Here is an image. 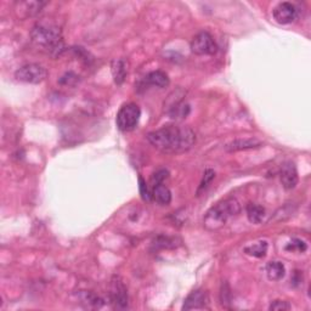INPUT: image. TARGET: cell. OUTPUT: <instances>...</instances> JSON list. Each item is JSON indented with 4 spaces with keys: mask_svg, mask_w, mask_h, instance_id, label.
Listing matches in <instances>:
<instances>
[{
    "mask_svg": "<svg viewBox=\"0 0 311 311\" xmlns=\"http://www.w3.org/2000/svg\"><path fill=\"white\" fill-rule=\"evenodd\" d=\"M152 146L165 153H181L189 151L196 144V134L184 125H165L147 135Z\"/></svg>",
    "mask_w": 311,
    "mask_h": 311,
    "instance_id": "obj_1",
    "label": "cell"
},
{
    "mask_svg": "<svg viewBox=\"0 0 311 311\" xmlns=\"http://www.w3.org/2000/svg\"><path fill=\"white\" fill-rule=\"evenodd\" d=\"M239 211H241L239 203L235 198H227L209 209L204 215L203 225L209 231L220 230L221 227L225 226L227 220L231 217H235V215L238 214Z\"/></svg>",
    "mask_w": 311,
    "mask_h": 311,
    "instance_id": "obj_2",
    "label": "cell"
},
{
    "mask_svg": "<svg viewBox=\"0 0 311 311\" xmlns=\"http://www.w3.org/2000/svg\"><path fill=\"white\" fill-rule=\"evenodd\" d=\"M30 38L37 45L43 46L51 52L60 54L63 50L62 33H61V29L54 24H36L30 32Z\"/></svg>",
    "mask_w": 311,
    "mask_h": 311,
    "instance_id": "obj_3",
    "label": "cell"
},
{
    "mask_svg": "<svg viewBox=\"0 0 311 311\" xmlns=\"http://www.w3.org/2000/svg\"><path fill=\"white\" fill-rule=\"evenodd\" d=\"M141 111L136 103H127L118 111L117 127L122 131H131L137 127L140 121Z\"/></svg>",
    "mask_w": 311,
    "mask_h": 311,
    "instance_id": "obj_4",
    "label": "cell"
},
{
    "mask_svg": "<svg viewBox=\"0 0 311 311\" xmlns=\"http://www.w3.org/2000/svg\"><path fill=\"white\" fill-rule=\"evenodd\" d=\"M46 76H48L46 70L41 64L37 63L24 64L15 72L17 81L29 83V84H39V83L44 82Z\"/></svg>",
    "mask_w": 311,
    "mask_h": 311,
    "instance_id": "obj_5",
    "label": "cell"
},
{
    "mask_svg": "<svg viewBox=\"0 0 311 311\" xmlns=\"http://www.w3.org/2000/svg\"><path fill=\"white\" fill-rule=\"evenodd\" d=\"M191 50L199 56H211L218 51V46L208 32H201L191 42Z\"/></svg>",
    "mask_w": 311,
    "mask_h": 311,
    "instance_id": "obj_6",
    "label": "cell"
},
{
    "mask_svg": "<svg viewBox=\"0 0 311 311\" xmlns=\"http://www.w3.org/2000/svg\"><path fill=\"white\" fill-rule=\"evenodd\" d=\"M111 300L117 309H127L129 298L128 291L119 277H113L111 283Z\"/></svg>",
    "mask_w": 311,
    "mask_h": 311,
    "instance_id": "obj_7",
    "label": "cell"
},
{
    "mask_svg": "<svg viewBox=\"0 0 311 311\" xmlns=\"http://www.w3.org/2000/svg\"><path fill=\"white\" fill-rule=\"evenodd\" d=\"M272 15L277 23L288 24L293 22L295 18L298 17V9L297 6L292 4V3L283 2L280 3V4L273 9Z\"/></svg>",
    "mask_w": 311,
    "mask_h": 311,
    "instance_id": "obj_8",
    "label": "cell"
},
{
    "mask_svg": "<svg viewBox=\"0 0 311 311\" xmlns=\"http://www.w3.org/2000/svg\"><path fill=\"white\" fill-rule=\"evenodd\" d=\"M209 298L207 292L202 291V289H197L193 291L192 293L187 295V298L184 301L183 309L189 310H198V309H205L208 307Z\"/></svg>",
    "mask_w": 311,
    "mask_h": 311,
    "instance_id": "obj_9",
    "label": "cell"
},
{
    "mask_svg": "<svg viewBox=\"0 0 311 311\" xmlns=\"http://www.w3.org/2000/svg\"><path fill=\"white\" fill-rule=\"evenodd\" d=\"M280 175H281V183L285 189L292 190L297 186L299 177H298L297 167L293 162L283 163Z\"/></svg>",
    "mask_w": 311,
    "mask_h": 311,
    "instance_id": "obj_10",
    "label": "cell"
},
{
    "mask_svg": "<svg viewBox=\"0 0 311 311\" xmlns=\"http://www.w3.org/2000/svg\"><path fill=\"white\" fill-rule=\"evenodd\" d=\"M45 3L43 2H20L16 4V10L17 15L21 18H27L36 16L37 14L42 11V9L44 8Z\"/></svg>",
    "mask_w": 311,
    "mask_h": 311,
    "instance_id": "obj_11",
    "label": "cell"
},
{
    "mask_svg": "<svg viewBox=\"0 0 311 311\" xmlns=\"http://www.w3.org/2000/svg\"><path fill=\"white\" fill-rule=\"evenodd\" d=\"M151 197L153 198V201L161 205H167L171 202L170 190L163 184L155 185V187H153L152 190V193H151Z\"/></svg>",
    "mask_w": 311,
    "mask_h": 311,
    "instance_id": "obj_12",
    "label": "cell"
},
{
    "mask_svg": "<svg viewBox=\"0 0 311 311\" xmlns=\"http://www.w3.org/2000/svg\"><path fill=\"white\" fill-rule=\"evenodd\" d=\"M261 143L260 141L255 140V139H237V140L232 141V143L227 144L225 146V149L230 152L233 151H242V150H249V149H255V147H260Z\"/></svg>",
    "mask_w": 311,
    "mask_h": 311,
    "instance_id": "obj_13",
    "label": "cell"
},
{
    "mask_svg": "<svg viewBox=\"0 0 311 311\" xmlns=\"http://www.w3.org/2000/svg\"><path fill=\"white\" fill-rule=\"evenodd\" d=\"M145 83L157 88H165L169 85V78L162 71H153L145 77Z\"/></svg>",
    "mask_w": 311,
    "mask_h": 311,
    "instance_id": "obj_14",
    "label": "cell"
},
{
    "mask_svg": "<svg viewBox=\"0 0 311 311\" xmlns=\"http://www.w3.org/2000/svg\"><path fill=\"white\" fill-rule=\"evenodd\" d=\"M265 208L261 207V205L254 204V203L247 205V217L252 224H261L265 219Z\"/></svg>",
    "mask_w": 311,
    "mask_h": 311,
    "instance_id": "obj_15",
    "label": "cell"
},
{
    "mask_svg": "<svg viewBox=\"0 0 311 311\" xmlns=\"http://www.w3.org/2000/svg\"><path fill=\"white\" fill-rule=\"evenodd\" d=\"M286 273L285 265L281 261H270L266 265V275L271 281H279Z\"/></svg>",
    "mask_w": 311,
    "mask_h": 311,
    "instance_id": "obj_16",
    "label": "cell"
},
{
    "mask_svg": "<svg viewBox=\"0 0 311 311\" xmlns=\"http://www.w3.org/2000/svg\"><path fill=\"white\" fill-rule=\"evenodd\" d=\"M112 75L117 84H122L127 77V62L123 58H117L112 62Z\"/></svg>",
    "mask_w": 311,
    "mask_h": 311,
    "instance_id": "obj_17",
    "label": "cell"
},
{
    "mask_svg": "<svg viewBox=\"0 0 311 311\" xmlns=\"http://www.w3.org/2000/svg\"><path fill=\"white\" fill-rule=\"evenodd\" d=\"M181 245V239L178 237H169V236H159L157 237L153 242V246L156 248L162 249H173Z\"/></svg>",
    "mask_w": 311,
    "mask_h": 311,
    "instance_id": "obj_18",
    "label": "cell"
},
{
    "mask_svg": "<svg viewBox=\"0 0 311 311\" xmlns=\"http://www.w3.org/2000/svg\"><path fill=\"white\" fill-rule=\"evenodd\" d=\"M245 253L255 258H264L266 255L267 252V242L266 241H260L257 245H252L245 247Z\"/></svg>",
    "mask_w": 311,
    "mask_h": 311,
    "instance_id": "obj_19",
    "label": "cell"
},
{
    "mask_svg": "<svg viewBox=\"0 0 311 311\" xmlns=\"http://www.w3.org/2000/svg\"><path fill=\"white\" fill-rule=\"evenodd\" d=\"M190 113V106L187 103H175L173 107H171L170 111V116L173 118H185L187 115Z\"/></svg>",
    "mask_w": 311,
    "mask_h": 311,
    "instance_id": "obj_20",
    "label": "cell"
},
{
    "mask_svg": "<svg viewBox=\"0 0 311 311\" xmlns=\"http://www.w3.org/2000/svg\"><path fill=\"white\" fill-rule=\"evenodd\" d=\"M286 249L288 252H298V253H304L307 249V245L303 239L293 238L291 242L286 246Z\"/></svg>",
    "mask_w": 311,
    "mask_h": 311,
    "instance_id": "obj_21",
    "label": "cell"
},
{
    "mask_svg": "<svg viewBox=\"0 0 311 311\" xmlns=\"http://www.w3.org/2000/svg\"><path fill=\"white\" fill-rule=\"evenodd\" d=\"M82 300L85 301V303L89 304V305L92 307H100L102 305V299H100V298L96 297L95 294L89 293V292L82 293Z\"/></svg>",
    "mask_w": 311,
    "mask_h": 311,
    "instance_id": "obj_22",
    "label": "cell"
},
{
    "mask_svg": "<svg viewBox=\"0 0 311 311\" xmlns=\"http://www.w3.org/2000/svg\"><path fill=\"white\" fill-rule=\"evenodd\" d=\"M168 170H165V169H161V170L156 171L155 174H153L152 177V183L155 185H158V184H163V181L165 180V179L168 178Z\"/></svg>",
    "mask_w": 311,
    "mask_h": 311,
    "instance_id": "obj_23",
    "label": "cell"
},
{
    "mask_svg": "<svg viewBox=\"0 0 311 311\" xmlns=\"http://www.w3.org/2000/svg\"><path fill=\"white\" fill-rule=\"evenodd\" d=\"M203 175H204V177H203V180L201 183V186H199V190L204 189V187L208 186V184L215 178V171L212 170V169H207Z\"/></svg>",
    "mask_w": 311,
    "mask_h": 311,
    "instance_id": "obj_24",
    "label": "cell"
},
{
    "mask_svg": "<svg viewBox=\"0 0 311 311\" xmlns=\"http://www.w3.org/2000/svg\"><path fill=\"white\" fill-rule=\"evenodd\" d=\"M289 309H291V305H289L287 301H282V300H275L270 305V310H275V311H285Z\"/></svg>",
    "mask_w": 311,
    "mask_h": 311,
    "instance_id": "obj_25",
    "label": "cell"
},
{
    "mask_svg": "<svg viewBox=\"0 0 311 311\" xmlns=\"http://www.w3.org/2000/svg\"><path fill=\"white\" fill-rule=\"evenodd\" d=\"M230 288L229 286L225 283V285H223V287H221V301H223V304L225 303H230Z\"/></svg>",
    "mask_w": 311,
    "mask_h": 311,
    "instance_id": "obj_26",
    "label": "cell"
},
{
    "mask_svg": "<svg viewBox=\"0 0 311 311\" xmlns=\"http://www.w3.org/2000/svg\"><path fill=\"white\" fill-rule=\"evenodd\" d=\"M139 183H140V192H141V196H143V198L149 199L151 195L149 193V189H147L146 183L143 180V178L139 179Z\"/></svg>",
    "mask_w": 311,
    "mask_h": 311,
    "instance_id": "obj_27",
    "label": "cell"
}]
</instances>
